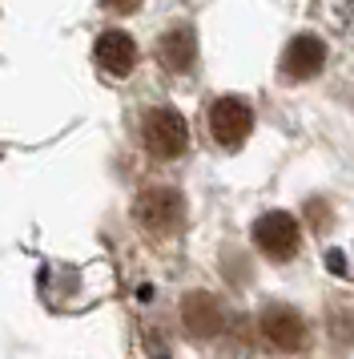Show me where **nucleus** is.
Segmentation results:
<instances>
[{"label": "nucleus", "mask_w": 354, "mask_h": 359, "mask_svg": "<svg viewBox=\"0 0 354 359\" xmlns=\"http://www.w3.org/2000/svg\"><path fill=\"white\" fill-rule=\"evenodd\" d=\"M326 65V45H322L318 36H294L286 45V53H282V73L286 77H294V81H306V77H314L318 69Z\"/></svg>", "instance_id": "obj_7"}, {"label": "nucleus", "mask_w": 354, "mask_h": 359, "mask_svg": "<svg viewBox=\"0 0 354 359\" xmlns=\"http://www.w3.org/2000/svg\"><path fill=\"white\" fill-rule=\"evenodd\" d=\"M262 335L278 351H298L306 343V323L294 307H266L262 311Z\"/></svg>", "instance_id": "obj_5"}, {"label": "nucleus", "mask_w": 354, "mask_h": 359, "mask_svg": "<svg viewBox=\"0 0 354 359\" xmlns=\"http://www.w3.org/2000/svg\"><path fill=\"white\" fill-rule=\"evenodd\" d=\"M101 4H105V8H113V13H133L141 0H101Z\"/></svg>", "instance_id": "obj_11"}, {"label": "nucleus", "mask_w": 354, "mask_h": 359, "mask_svg": "<svg viewBox=\"0 0 354 359\" xmlns=\"http://www.w3.org/2000/svg\"><path fill=\"white\" fill-rule=\"evenodd\" d=\"M254 130V114H250V105L241 97H222L213 101V109H209V133H213V142L225 149H238L246 137Z\"/></svg>", "instance_id": "obj_3"}, {"label": "nucleus", "mask_w": 354, "mask_h": 359, "mask_svg": "<svg viewBox=\"0 0 354 359\" xmlns=\"http://www.w3.org/2000/svg\"><path fill=\"white\" fill-rule=\"evenodd\" d=\"M141 137H145V149L157 154V158H177V154H185V146H190L185 117L177 114V109H165V105L145 114Z\"/></svg>", "instance_id": "obj_1"}, {"label": "nucleus", "mask_w": 354, "mask_h": 359, "mask_svg": "<svg viewBox=\"0 0 354 359\" xmlns=\"http://www.w3.org/2000/svg\"><path fill=\"white\" fill-rule=\"evenodd\" d=\"M254 243L270 255V259H290L298 250V218L294 214H262L254 226Z\"/></svg>", "instance_id": "obj_4"}, {"label": "nucleus", "mask_w": 354, "mask_h": 359, "mask_svg": "<svg viewBox=\"0 0 354 359\" xmlns=\"http://www.w3.org/2000/svg\"><path fill=\"white\" fill-rule=\"evenodd\" d=\"M334 25L338 33L354 36V0H334Z\"/></svg>", "instance_id": "obj_10"}, {"label": "nucleus", "mask_w": 354, "mask_h": 359, "mask_svg": "<svg viewBox=\"0 0 354 359\" xmlns=\"http://www.w3.org/2000/svg\"><path fill=\"white\" fill-rule=\"evenodd\" d=\"M181 315H185V323H190L193 335H213V331L225 323L222 303H218L213 294H190L185 307H181Z\"/></svg>", "instance_id": "obj_9"}, {"label": "nucleus", "mask_w": 354, "mask_h": 359, "mask_svg": "<svg viewBox=\"0 0 354 359\" xmlns=\"http://www.w3.org/2000/svg\"><path fill=\"white\" fill-rule=\"evenodd\" d=\"M193 57H197V36H193L190 25H177L157 41V61L169 73H185L193 65Z\"/></svg>", "instance_id": "obj_8"}, {"label": "nucleus", "mask_w": 354, "mask_h": 359, "mask_svg": "<svg viewBox=\"0 0 354 359\" xmlns=\"http://www.w3.org/2000/svg\"><path fill=\"white\" fill-rule=\"evenodd\" d=\"M93 57H97V65L105 69L109 77H125L129 69L137 65V45H133V36H129V33L109 29V33L97 36Z\"/></svg>", "instance_id": "obj_6"}, {"label": "nucleus", "mask_w": 354, "mask_h": 359, "mask_svg": "<svg viewBox=\"0 0 354 359\" xmlns=\"http://www.w3.org/2000/svg\"><path fill=\"white\" fill-rule=\"evenodd\" d=\"M137 218H141L145 230H153V234H174L181 226V218H185V202L177 190L169 186H153V190H145L137 198Z\"/></svg>", "instance_id": "obj_2"}]
</instances>
